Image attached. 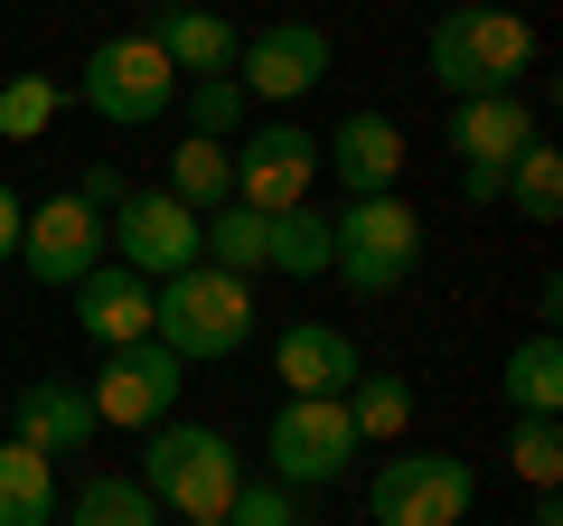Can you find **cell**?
<instances>
[{
  "label": "cell",
  "instance_id": "24",
  "mask_svg": "<svg viewBox=\"0 0 563 526\" xmlns=\"http://www.w3.org/2000/svg\"><path fill=\"white\" fill-rule=\"evenodd\" d=\"M66 526H161V498H151L132 470H103V480H85V489H76Z\"/></svg>",
  "mask_w": 563,
  "mask_h": 526
},
{
  "label": "cell",
  "instance_id": "13",
  "mask_svg": "<svg viewBox=\"0 0 563 526\" xmlns=\"http://www.w3.org/2000/svg\"><path fill=\"white\" fill-rule=\"evenodd\" d=\"M95 432H103L95 395L66 385V376H29L20 395H10V442H29V451H85Z\"/></svg>",
  "mask_w": 563,
  "mask_h": 526
},
{
  "label": "cell",
  "instance_id": "15",
  "mask_svg": "<svg viewBox=\"0 0 563 526\" xmlns=\"http://www.w3.org/2000/svg\"><path fill=\"white\" fill-rule=\"evenodd\" d=\"M536 142V113H526V95H470L451 103V151H461V169H488V179H507V161Z\"/></svg>",
  "mask_w": 563,
  "mask_h": 526
},
{
  "label": "cell",
  "instance_id": "8",
  "mask_svg": "<svg viewBox=\"0 0 563 526\" xmlns=\"http://www.w3.org/2000/svg\"><path fill=\"white\" fill-rule=\"evenodd\" d=\"M103 254L132 263L141 283H169V273H188V263H207L198 254V217H188L169 188H132V198L103 217Z\"/></svg>",
  "mask_w": 563,
  "mask_h": 526
},
{
  "label": "cell",
  "instance_id": "23",
  "mask_svg": "<svg viewBox=\"0 0 563 526\" xmlns=\"http://www.w3.org/2000/svg\"><path fill=\"white\" fill-rule=\"evenodd\" d=\"M498 198L517 207L526 226H554V207H563V151L544 142V132L517 151V161H507V188H498Z\"/></svg>",
  "mask_w": 563,
  "mask_h": 526
},
{
  "label": "cell",
  "instance_id": "1",
  "mask_svg": "<svg viewBox=\"0 0 563 526\" xmlns=\"http://www.w3.org/2000/svg\"><path fill=\"white\" fill-rule=\"evenodd\" d=\"M517 76H536V29L498 0H451L432 20V85L451 103L470 95H517Z\"/></svg>",
  "mask_w": 563,
  "mask_h": 526
},
{
  "label": "cell",
  "instance_id": "20",
  "mask_svg": "<svg viewBox=\"0 0 563 526\" xmlns=\"http://www.w3.org/2000/svg\"><path fill=\"white\" fill-rule=\"evenodd\" d=\"M0 526H57V461L0 442Z\"/></svg>",
  "mask_w": 563,
  "mask_h": 526
},
{
  "label": "cell",
  "instance_id": "34",
  "mask_svg": "<svg viewBox=\"0 0 563 526\" xmlns=\"http://www.w3.org/2000/svg\"><path fill=\"white\" fill-rule=\"evenodd\" d=\"M526 526H563V498H554V489H536V517H526Z\"/></svg>",
  "mask_w": 563,
  "mask_h": 526
},
{
  "label": "cell",
  "instance_id": "19",
  "mask_svg": "<svg viewBox=\"0 0 563 526\" xmlns=\"http://www.w3.org/2000/svg\"><path fill=\"white\" fill-rule=\"evenodd\" d=\"M498 395H507V414H563V348H554V329H526V339L507 348Z\"/></svg>",
  "mask_w": 563,
  "mask_h": 526
},
{
  "label": "cell",
  "instance_id": "35",
  "mask_svg": "<svg viewBox=\"0 0 563 526\" xmlns=\"http://www.w3.org/2000/svg\"><path fill=\"white\" fill-rule=\"evenodd\" d=\"M179 526H225V517H179Z\"/></svg>",
  "mask_w": 563,
  "mask_h": 526
},
{
  "label": "cell",
  "instance_id": "36",
  "mask_svg": "<svg viewBox=\"0 0 563 526\" xmlns=\"http://www.w3.org/2000/svg\"><path fill=\"white\" fill-rule=\"evenodd\" d=\"M0 76H10V66H0Z\"/></svg>",
  "mask_w": 563,
  "mask_h": 526
},
{
  "label": "cell",
  "instance_id": "27",
  "mask_svg": "<svg viewBox=\"0 0 563 526\" xmlns=\"http://www.w3.org/2000/svg\"><path fill=\"white\" fill-rule=\"evenodd\" d=\"M179 113H188V142H225V132H244V85L235 76H188L179 85Z\"/></svg>",
  "mask_w": 563,
  "mask_h": 526
},
{
  "label": "cell",
  "instance_id": "31",
  "mask_svg": "<svg viewBox=\"0 0 563 526\" xmlns=\"http://www.w3.org/2000/svg\"><path fill=\"white\" fill-rule=\"evenodd\" d=\"M76 198H85V207H95V217H113V207H122V198H132V188H122V179H113V169H85V179H76Z\"/></svg>",
  "mask_w": 563,
  "mask_h": 526
},
{
  "label": "cell",
  "instance_id": "21",
  "mask_svg": "<svg viewBox=\"0 0 563 526\" xmlns=\"http://www.w3.org/2000/svg\"><path fill=\"white\" fill-rule=\"evenodd\" d=\"M263 273H291V283H310V273H329V217L320 207H282V217H263Z\"/></svg>",
  "mask_w": 563,
  "mask_h": 526
},
{
  "label": "cell",
  "instance_id": "33",
  "mask_svg": "<svg viewBox=\"0 0 563 526\" xmlns=\"http://www.w3.org/2000/svg\"><path fill=\"white\" fill-rule=\"evenodd\" d=\"M498 188H507V179H488V169H461V198H470V207H498Z\"/></svg>",
  "mask_w": 563,
  "mask_h": 526
},
{
  "label": "cell",
  "instance_id": "28",
  "mask_svg": "<svg viewBox=\"0 0 563 526\" xmlns=\"http://www.w3.org/2000/svg\"><path fill=\"white\" fill-rule=\"evenodd\" d=\"M507 470L536 480V489H554L563 480V414H517V424H507Z\"/></svg>",
  "mask_w": 563,
  "mask_h": 526
},
{
  "label": "cell",
  "instance_id": "4",
  "mask_svg": "<svg viewBox=\"0 0 563 526\" xmlns=\"http://www.w3.org/2000/svg\"><path fill=\"white\" fill-rule=\"evenodd\" d=\"M422 263V217L385 188V198H347L329 217V273L347 292H404Z\"/></svg>",
  "mask_w": 563,
  "mask_h": 526
},
{
  "label": "cell",
  "instance_id": "9",
  "mask_svg": "<svg viewBox=\"0 0 563 526\" xmlns=\"http://www.w3.org/2000/svg\"><path fill=\"white\" fill-rule=\"evenodd\" d=\"M188 366L169 358L161 339H132V348H103V376L85 385L95 395V424H122V432H151L169 424V405H179Z\"/></svg>",
  "mask_w": 563,
  "mask_h": 526
},
{
  "label": "cell",
  "instance_id": "26",
  "mask_svg": "<svg viewBox=\"0 0 563 526\" xmlns=\"http://www.w3.org/2000/svg\"><path fill=\"white\" fill-rule=\"evenodd\" d=\"M347 424H357V442H404V424H413V385H404V376H357V385H347Z\"/></svg>",
  "mask_w": 563,
  "mask_h": 526
},
{
  "label": "cell",
  "instance_id": "5",
  "mask_svg": "<svg viewBox=\"0 0 563 526\" xmlns=\"http://www.w3.org/2000/svg\"><path fill=\"white\" fill-rule=\"evenodd\" d=\"M76 95H85V113H95V122L141 132V122H161L169 103H179V66L161 57V39H151V29H122V39H95Z\"/></svg>",
  "mask_w": 563,
  "mask_h": 526
},
{
  "label": "cell",
  "instance_id": "7",
  "mask_svg": "<svg viewBox=\"0 0 563 526\" xmlns=\"http://www.w3.org/2000/svg\"><path fill=\"white\" fill-rule=\"evenodd\" d=\"M263 461L282 489H329L357 461V424H347V395H282L273 432H263Z\"/></svg>",
  "mask_w": 563,
  "mask_h": 526
},
{
  "label": "cell",
  "instance_id": "3",
  "mask_svg": "<svg viewBox=\"0 0 563 526\" xmlns=\"http://www.w3.org/2000/svg\"><path fill=\"white\" fill-rule=\"evenodd\" d=\"M151 339H161L179 366L235 358V348L254 339V283L217 273V263H188V273H169V283H151Z\"/></svg>",
  "mask_w": 563,
  "mask_h": 526
},
{
  "label": "cell",
  "instance_id": "10",
  "mask_svg": "<svg viewBox=\"0 0 563 526\" xmlns=\"http://www.w3.org/2000/svg\"><path fill=\"white\" fill-rule=\"evenodd\" d=\"M310 179H320V132H301V122H254L235 151V207H254V217H282V207H301Z\"/></svg>",
  "mask_w": 563,
  "mask_h": 526
},
{
  "label": "cell",
  "instance_id": "25",
  "mask_svg": "<svg viewBox=\"0 0 563 526\" xmlns=\"http://www.w3.org/2000/svg\"><path fill=\"white\" fill-rule=\"evenodd\" d=\"M198 254L217 263V273H235V283H254V273H263V217L225 198L217 217H198Z\"/></svg>",
  "mask_w": 563,
  "mask_h": 526
},
{
  "label": "cell",
  "instance_id": "11",
  "mask_svg": "<svg viewBox=\"0 0 563 526\" xmlns=\"http://www.w3.org/2000/svg\"><path fill=\"white\" fill-rule=\"evenodd\" d=\"M244 103H301L310 85H329V29L320 20H273L235 47Z\"/></svg>",
  "mask_w": 563,
  "mask_h": 526
},
{
  "label": "cell",
  "instance_id": "16",
  "mask_svg": "<svg viewBox=\"0 0 563 526\" xmlns=\"http://www.w3.org/2000/svg\"><path fill=\"white\" fill-rule=\"evenodd\" d=\"M273 376L291 385V395H347L366 366H357V339H347V329L291 320V329H282V348H273Z\"/></svg>",
  "mask_w": 563,
  "mask_h": 526
},
{
  "label": "cell",
  "instance_id": "18",
  "mask_svg": "<svg viewBox=\"0 0 563 526\" xmlns=\"http://www.w3.org/2000/svg\"><path fill=\"white\" fill-rule=\"evenodd\" d=\"M151 39H161V57L179 66V85H188V76H235L244 29L217 20V10H198V0H169L161 20H151Z\"/></svg>",
  "mask_w": 563,
  "mask_h": 526
},
{
  "label": "cell",
  "instance_id": "30",
  "mask_svg": "<svg viewBox=\"0 0 563 526\" xmlns=\"http://www.w3.org/2000/svg\"><path fill=\"white\" fill-rule=\"evenodd\" d=\"M225 526H301V507H291V489H282V480H244L235 507H225Z\"/></svg>",
  "mask_w": 563,
  "mask_h": 526
},
{
  "label": "cell",
  "instance_id": "22",
  "mask_svg": "<svg viewBox=\"0 0 563 526\" xmlns=\"http://www.w3.org/2000/svg\"><path fill=\"white\" fill-rule=\"evenodd\" d=\"M169 198H179L188 217H217V207L235 198V151L225 142H179L169 151Z\"/></svg>",
  "mask_w": 563,
  "mask_h": 526
},
{
  "label": "cell",
  "instance_id": "12",
  "mask_svg": "<svg viewBox=\"0 0 563 526\" xmlns=\"http://www.w3.org/2000/svg\"><path fill=\"white\" fill-rule=\"evenodd\" d=\"M20 263H29V283H47V292H76L85 273L103 263V217L66 188V198H38L20 217Z\"/></svg>",
  "mask_w": 563,
  "mask_h": 526
},
{
  "label": "cell",
  "instance_id": "2",
  "mask_svg": "<svg viewBox=\"0 0 563 526\" xmlns=\"http://www.w3.org/2000/svg\"><path fill=\"white\" fill-rule=\"evenodd\" d=\"M151 498H161V517H225L244 489V451L225 442L217 424H151L141 432V470H132Z\"/></svg>",
  "mask_w": 563,
  "mask_h": 526
},
{
  "label": "cell",
  "instance_id": "6",
  "mask_svg": "<svg viewBox=\"0 0 563 526\" xmlns=\"http://www.w3.org/2000/svg\"><path fill=\"white\" fill-rule=\"evenodd\" d=\"M479 507V470L461 451H395L366 480V517L376 526H470Z\"/></svg>",
  "mask_w": 563,
  "mask_h": 526
},
{
  "label": "cell",
  "instance_id": "17",
  "mask_svg": "<svg viewBox=\"0 0 563 526\" xmlns=\"http://www.w3.org/2000/svg\"><path fill=\"white\" fill-rule=\"evenodd\" d=\"M76 329L95 348H132V339H151V283H141L132 263H95L76 283Z\"/></svg>",
  "mask_w": 563,
  "mask_h": 526
},
{
  "label": "cell",
  "instance_id": "32",
  "mask_svg": "<svg viewBox=\"0 0 563 526\" xmlns=\"http://www.w3.org/2000/svg\"><path fill=\"white\" fill-rule=\"evenodd\" d=\"M20 217H29V207H20V188L0 179V263H20Z\"/></svg>",
  "mask_w": 563,
  "mask_h": 526
},
{
  "label": "cell",
  "instance_id": "14",
  "mask_svg": "<svg viewBox=\"0 0 563 526\" xmlns=\"http://www.w3.org/2000/svg\"><path fill=\"white\" fill-rule=\"evenodd\" d=\"M320 169H339L347 198H385V188L404 179V132H395V113H347L339 132L320 142Z\"/></svg>",
  "mask_w": 563,
  "mask_h": 526
},
{
  "label": "cell",
  "instance_id": "29",
  "mask_svg": "<svg viewBox=\"0 0 563 526\" xmlns=\"http://www.w3.org/2000/svg\"><path fill=\"white\" fill-rule=\"evenodd\" d=\"M57 76H0V142H38L57 122Z\"/></svg>",
  "mask_w": 563,
  "mask_h": 526
}]
</instances>
